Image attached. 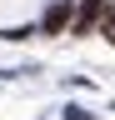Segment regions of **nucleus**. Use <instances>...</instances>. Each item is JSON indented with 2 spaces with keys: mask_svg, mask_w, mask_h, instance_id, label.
I'll use <instances>...</instances> for the list:
<instances>
[{
  "mask_svg": "<svg viewBox=\"0 0 115 120\" xmlns=\"http://www.w3.org/2000/svg\"><path fill=\"white\" fill-rule=\"evenodd\" d=\"M65 25H70V5L60 0V5H50V15H45V30L55 35V30H65Z\"/></svg>",
  "mask_w": 115,
  "mask_h": 120,
  "instance_id": "1",
  "label": "nucleus"
}]
</instances>
